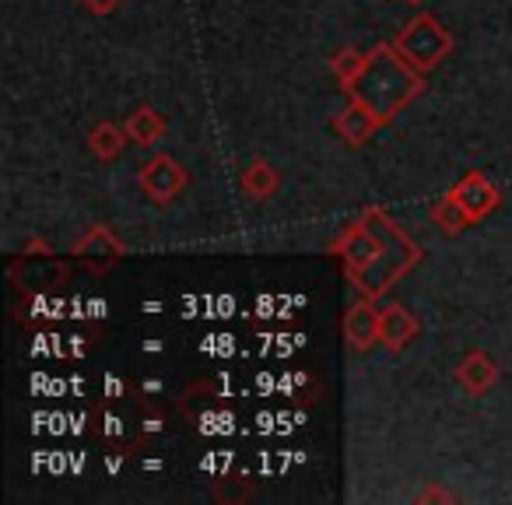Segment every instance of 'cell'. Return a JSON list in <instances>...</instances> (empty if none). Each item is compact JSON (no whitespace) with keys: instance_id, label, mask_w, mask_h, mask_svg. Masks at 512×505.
I'll return each instance as SVG.
<instances>
[{"instance_id":"cell-2","label":"cell","mask_w":512,"mask_h":505,"mask_svg":"<svg viewBox=\"0 0 512 505\" xmlns=\"http://www.w3.org/2000/svg\"><path fill=\"white\" fill-rule=\"evenodd\" d=\"M369 214H372V221H376L379 235H383V249H379V257L372 260L362 274H355L351 281H355V288L365 295V299H379L393 281L404 278V274L411 271L414 260H418V249H414L411 239H404V232H400L383 211H369Z\"/></svg>"},{"instance_id":"cell-14","label":"cell","mask_w":512,"mask_h":505,"mask_svg":"<svg viewBox=\"0 0 512 505\" xmlns=\"http://www.w3.org/2000/svg\"><path fill=\"white\" fill-rule=\"evenodd\" d=\"M432 221L442 228V232L456 235V232H463V228H467V221H474V218H470L467 207H463L460 200L453 197V193H446V197H442L439 204L432 207Z\"/></svg>"},{"instance_id":"cell-11","label":"cell","mask_w":512,"mask_h":505,"mask_svg":"<svg viewBox=\"0 0 512 505\" xmlns=\"http://www.w3.org/2000/svg\"><path fill=\"white\" fill-rule=\"evenodd\" d=\"M123 130H127V137L134 144H155L158 137L165 134V116L155 113V109H137L134 116H127V123H123Z\"/></svg>"},{"instance_id":"cell-9","label":"cell","mask_w":512,"mask_h":505,"mask_svg":"<svg viewBox=\"0 0 512 505\" xmlns=\"http://www.w3.org/2000/svg\"><path fill=\"white\" fill-rule=\"evenodd\" d=\"M334 127H337V134H341L344 141L351 144V148H358V144H365V141H369V137L376 134V130L383 127V123H379L376 116H372L369 109L362 106V102H355V99H351V106L344 109L341 116H337V120H334Z\"/></svg>"},{"instance_id":"cell-15","label":"cell","mask_w":512,"mask_h":505,"mask_svg":"<svg viewBox=\"0 0 512 505\" xmlns=\"http://www.w3.org/2000/svg\"><path fill=\"white\" fill-rule=\"evenodd\" d=\"M365 60H369V53L351 50V46H348V50H341L334 60H330V71H334V74H337V81H341V85L348 88L351 81H355L358 74L365 71Z\"/></svg>"},{"instance_id":"cell-13","label":"cell","mask_w":512,"mask_h":505,"mask_svg":"<svg viewBox=\"0 0 512 505\" xmlns=\"http://www.w3.org/2000/svg\"><path fill=\"white\" fill-rule=\"evenodd\" d=\"M278 190V172L271 169L267 162H253L246 172H242V193L253 200H264Z\"/></svg>"},{"instance_id":"cell-17","label":"cell","mask_w":512,"mask_h":505,"mask_svg":"<svg viewBox=\"0 0 512 505\" xmlns=\"http://www.w3.org/2000/svg\"><path fill=\"white\" fill-rule=\"evenodd\" d=\"M411 4H421V0H411Z\"/></svg>"},{"instance_id":"cell-5","label":"cell","mask_w":512,"mask_h":505,"mask_svg":"<svg viewBox=\"0 0 512 505\" xmlns=\"http://www.w3.org/2000/svg\"><path fill=\"white\" fill-rule=\"evenodd\" d=\"M186 186V172L176 158L169 155H155L148 165L141 169V190L148 193L155 204H169L172 197H179Z\"/></svg>"},{"instance_id":"cell-10","label":"cell","mask_w":512,"mask_h":505,"mask_svg":"<svg viewBox=\"0 0 512 505\" xmlns=\"http://www.w3.org/2000/svg\"><path fill=\"white\" fill-rule=\"evenodd\" d=\"M456 379H460L467 393H488L491 386L498 383V365L491 362L484 351H474V355H467L460 362V369H456Z\"/></svg>"},{"instance_id":"cell-6","label":"cell","mask_w":512,"mask_h":505,"mask_svg":"<svg viewBox=\"0 0 512 505\" xmlns=\"http://www.w3.org/2000/svg\"><path fill=\"white\" fill-rule=\"evenodd\" d=\"M344 341L351 344V351H369L372 344H379V309L372 306V299H362L344 313Z\"/></svg>"},{"instance_id":"cell-16","label":"cell","mask_w":512,"mask_h":505,"mask_svg":"<svg viewBox=\"0 0 512 505\" xmlns=\"http://www.w3.org/2000/svg\"><path fill=\"white\" fill-rule=\"evenodd\" d=\"M88 11H95V15H109V11H116L123 4V0H81Z\"/></svg>"},{"instance_id":"cell-3","label":"cell","mask_w":512,"mask_h":505,"mask_svg":"<svg viewBox=\"0 0 512 505\" xmlns=\"http://www.w3.org/2000/svg\"><path fill=\"white\" fill-rule=\"evenodd\" d=\"M393 46L404 53L407 64H414L421 74H428L449 57V50H453V36H449V29L439 22V18L418 15L414 22L404 25V32H400Z\"/></svg>"},{"instance_id":"cell-8","label":"cell","mask_w":512,"mask_h":505,"mask_svg":"<svg viewBox=\"0 0 512 505\" xmlns=\"http://www.w3.org/2000/svg\"><path fill=\"white\" fill-rule=\"evenodd\" d=\"M414 334H418V320H414L404 306L393 302V306L379 309V341H383L390 351L407 348V344L414 341Z\"/></svg>"},{"instance_id":"cell-1","label":"cell","mask_w":512,"mask_h":505,"mask_svg":"<svg viewBox=\"0 0 512 505\" xmlns=\"http://www.w3.org/2000/svg\"><path fill=\"white\" fill-rule=\"evenodd\" d=\"M425 88V74L407 64L404 53L390 43H379L365 60V71L348 85L351 99L362 102L379 123H390L400 116Z\"/></svg>"},{"instance_id":"cell-12","label":"cell","mask_w":512,"mask_h":505,"mask_svg":"<svg viewBox=\"0 0 512 505\" xmlns=\"http://www.w3.org/2000/svg\"><path fill=\"white\" fill-rule=\"evenodd\" d=\"M123 144H127V130L113 127V123H99V127L88 134V148H92L102 162H113V158L123 151Z\"/></svg>"},{"instance_id":"cell-4","label":"cell","mask_w":512,"mask_h":505,"mask_svg":"<svg viewBox=\"0 0 512 505\" xmlns=\"http://www.w3.org/2000/svg\"><path fill=\"white\" fill-rule=\"evenodd\" d=\"M337 257H344V267H348V278H355V274H362L365 267L372 264V260L379 257V249H383V235H379L376 221H372V214H365L358 225H351L348 232L337 239Z\"/></svg>"},{"instance_id":"cell-7","label":"cell","mask_w":512,"mask_h":505,"mask_svg":"<svg viewBox=\"0 0 512 505\" xmlns=\"http://www.w3.org/2000/svg\"><path fill=\"white\" fill-rule=\"evenodd\" d=\"M449 193H453V197L467 207V214L474 221L484 218V214L498 207V190L488 183V176H484V172H467V176H463Z\"/></svg>"}]
</instances>
